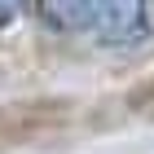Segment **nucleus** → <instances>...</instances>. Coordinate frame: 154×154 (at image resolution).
Instances as JSON below:
<instances>
[{
    "instance_id": "nucleus-1",
    "label": "nucleus",
    "mask_w": 154,
    "mask_h": 154,
    "mask_svg": "<svg viewBox=\"0 0 154 154\" xmlns=\"http://www.w3.org/2000/svg\"><path fill=\"white\" fill-rule=\"evenodd\" d=\"M71 119H75L71 97H18V101H0V154L53 141L57 132H66Z\"/></svg>"
},
{
    "instance_id": "nucleus-2",
    "label": "nucleus",
    "mask_w": 154,
    "mask_h": 154,
    "mask_svg": "<svg viewBox=\"0 0 154 154\" xmlns=\"http://www.w3.org/2000/svg\"><path fill=\"white\" fill-rule=\"evenodd\" d=\"M93 31L106 48H132L150 40V0H101Z\"/></svg>"
},
{
    "instance_id": "nucleus-3",
    "label": "nucleus",
    "mask_w": 154,
    "mask_h": 154,
    "mask_svg": "<svg viewBox=\"0 0 154 154\" xmlns=\"http://www.w3.org/2000/svg\"><path fill=\"white\" fill-rule=\"evenodd\" d=\"M35 5L44 13V22L57 31H93L101 0H35Z\"/></svg>"
},
{
    "instance_id": "nucleus-4",
    "label": "nucleus",
    "mask_w": 154,
    "mask_h": 154,
    "mask_svg": "<svg viewBox=\"0 0 154 154\" xmlns=\"http://www.w3.org/2000/svg\"><path fill=\"white\" fill-rule=\"evenodd\" d=\"M123 106L132 110V115H154V75H145V79H137L123 93Z\"/></svg>"
},
{
    "instance_id": "nucleus-5",
    "label": "nucleus",
    "mask_w": 154,
    "mask_h": 154,
    "mask_svg": "<svg viewBox=\"0 0 154 154\" xmlns=\"http://www.w3.org/2000/svg\"><path fill=\"white\" fill-rule=\"evenodd\" d=\"M22 9H26V0H0V31L18 22V18H22Z\"/></svg>"
}]
</instances>
